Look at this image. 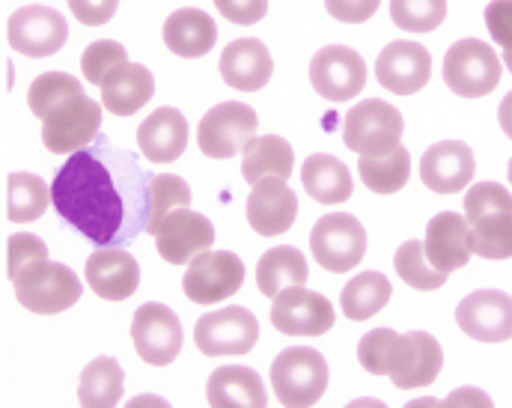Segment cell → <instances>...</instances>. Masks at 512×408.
Masks as SVG:
<instances>
[{"mask_svg":"<svg viewBox=\"0 0 512 408\" xmlns=\"http://www.w3.org/2000/svg\"><path fill=\"white\" fill-rule=\"evenodd\" d=\"M310 84L328 102H349L367 87V63L346 45L319 48L310 60Z\"/></svg>","mask_w":512,"mask_h":408,"instance_id":"obj_12","label":"cell"},{"mask_svg":"<svg viewBox=\"0 0 512 408\" xmlns=\"http://www.w3.org/2000/svg\"><path fill=\"white\" fill-rule=\"evenodd\" d=\"M465 403H471V406H492V400L483 394V391H456V394H450L447 400H444V406H465Z\"/></svg>","mask_w":512,"mask_h":408,"instance_id":"obj_48","label":"cell"},{"mask_svg":"<svg viewBox=\"0 0 512 408\" xmlns=\"http://www.w3.org/2000/svg\"><path fill=\"white\" fill-rule=\"evenodd\" d=\"M259 340V322L248 307H224L197 319L194 343L206 358L248 355Z\"/></svg>","mask_w":512,"mask_h":408,"instance_id":"obj_6","label":"cell"},{"mask_svg":"<svg viewBox=\"0 0 512 408\" xmlns=\"http://www.w3.org/2000/svg\"><path fill=\"white\" fill-rule=\"evenodd\" d=\"M432 54L411 39H396L376 60V78L393 96H414L429 84Z\"/></svg>","mask_w":512,"mask_h":408,"instance_id":"obj_18","label":"cell"},{"mask_svg":"<svg viewBox=\"0 0 512 408\" xmlns=\"http://www.w3.org/2000/svg\"><path fill=\"white\" fill-rule=\"evenodd\" d=\"M301 185L304 191L316 200V203H325V206H337V203H346L355 191V182H352V173L349 167L334 158V155H310L301 167Z\"/></svg>","mask_w":512,"mask_h":408,"instance_id":"obj_27","label":"cell"},{"mask_svg":"<svg viewBox=\"0 0 512 408\" xmlns=\"http://www.w3.org/2000/svg\"><path fill=\"white\" fill-rule=\"evenodd\" d=\"M271 325L286 337H322L334 328V307L325 295L292 286L274 295Z\"/></svg>","mask_w":512,"mask_h":408,"instance_id":"obj_14","label":"cell"},{"mask_svg":"<svg viewBox=\"0 0 512 408\" xmlns=\"http://www.w3.org/2000/svg\"><path fill=\"white\" fill-rule=\"evenodd\" d=\"M99 90H102L105 111H111L114 117H131V114H137L155 96V78H152V72L146 66L126 63Z\"/></svg>","mask_w":512,"mask_h":408,"instance_id":"obj_28","label":"cell"},{"mask_svg":"<svg viewBox=\"0 0 512 408\" xmlns=\"http://www.w3.org/2000/svg\"><path fill=\"white\" fill-rule=\"evenodd\" d=\"M15 298L24 310L36 316H54L81 301V277L63 263H42L39 269L24 274L21 280L12 283Z\"/></svg>","mask_w":512,"mask_h":408,"instance_id":"obj_5","label":"cell"},{"mask_svg":"<svg viewBox=\"0 0 512 408\" xmlns=\"http://www.w3.org/2000/svg\"><path fill=\"white\" fill-rule=\"evenodd\" d=\"M498 120H501V129H504V135L512 140V93L504 96V102H501V108H498Z\"/></svg>","mask_w":512,"mask_h":408,"instance_id":"obj_49","label":"cell"},{"mask_svg":"<svg viewBox=\"0 0 512 408\" xmlns=\"http://www.w3.org/2000/svg\"><path fill=\"white\" fill-rule=\"evenodd\" d=\"M387 301H390V280L382 272H364L352 277L340 295L343 316H349L352 322H364L376 316L379 310H384Z\"/></svg>","mask_w":512,"mask_h":408,"instance_id":"obj_35","label":"cell"},{"mask_svg":"<svg viewBox=\"0 0 512 408\" xmlns=\"http://www.w3.org/2000/svg\"><path fill=\"white\" fill-rule=\"evenodd\" d=\"M218 42V24L212 21L209 12L185 6L176 9L167 21H164V45L185 60L194 57H206Z\"/></svg>","mask_w":512,"mask_h":408,"instance_id":"obj_25","label":"cell"},{"mask_svg":"<svg viewBox=\"0 0 512 408\" xmlns=\"http://www.w3.org/2000/svg\"><path fill=\"white\" fill-rule=\"evenodd\" d=\"M426 260L441 272H456L471 263V227L459 212H441L429 221L423 239Z\"/></svg>","mask_w":512,"mask_h":408,"instance_id":"obj_20","label":"cell"},{"mask_svg":"<svg viewBox=\"0 0 512 408\" xmlns=\"http://www.w3.org/2000/svg\"><path fill=\"white\" fill-rule=\"evenodd\" d=\"M78 96H84V87L69 72H42L27 87V105H30L33 117H39V120H48L51 114H57Z\"/></svg>","mask_w":512,"mask_h":408,"instance_id":"obj_33","label":"cell"},{"mask_svg":"<svg viewBox=\"0 0 512 408\" xmlns=\"http://www.w3.org/2000/svg\"><path fill=\"white\" fill-rule=\"evenodd\" d=\"M137 146L152 164H173L188 146V120L176 108L152 111L137 129Z\"/></svg>","mask_w":512,"mask_h":408,"instance_id":"obj_24","label":"cell"},{"mask_svg":"<svg viewBox=\"0 0 512 408\" xmlns=\"http://www.w3.org/2000/svg\"><path fill=\"white\" fill-rule=\"evenodd\" d=\"M218 69L227 87L239 93H256L271 81L274 63L271 51L259 39H236L224 48Z\"/></svg>","mask_w":512,"mask_h":408,"instance_id":"obj_23","label":"cell"},{"mask_svg":"<svg viewBox=\"0 0 512 408\" xmlns=\"http://www.w3.org/2000/svg\"><path fill=\"white\" fill-rule=\"evenodd\" d=\"M206 400L218 408H259L268 403V391L256 370L230 364L209 376Z\"/></svg>","mask_w":512,"mask_h":408,"instance_id":"obj_26","label":"cell"},{"mask_svg":"<svg viewBox=\"0 0 512 408\" xmlns=\"http://www.w3.org/2000/svg\"><path fill=\"white\" fill-rule=\"evenodd\" d=\"M155 239V248L161 254V260L173 263V266H185L191 263L197 254L212 251L215 245V227L206 215L191 212V209H176L167 218H161L155 224V230L149 233Z\"/></svg>","mask_w":512,"mask_h":408,"instance_id":"obj_13","label":"cell"},{"mask_svg":"<svg viewBox=\"0 0 512 408\" xmlns=\"http://www.w3.org/2000/svg\"><path fill=\"white\" fill-rule=\"evenodd\" d=\"M310 251L325 272H352L367 254V230L355 215H322L310 233Z\"/></svg>","mask_w":512,"mask_h":408,"instance_id":"obj_4","label":"cell"},{"mask_svg":"<svg viewBox=\"0 0 512 408\" xmlns=\"http://www.w3.org/2000/svg\"><path fill=\"white\" fill-rule=\"evenodd\" d=\"M146 403H152V406H167V403H164L161 397H137V400H134L131 406H146Z\"/></svg>","mask_w":512,"mask_h":408,"instance_id":"obj_50","label":"cell"},{"mask_svg":"<svg viewBox=\"0 0 512 408\" xmlns=\"http://www.w3.org/2000/svg\"><path fill=\"white\" fill-rule=\"evenodd\" d=\"M486 27L501 48H512V0H492L486 6Z\"/></svg>","mask_w":512,"mask_h":408,"instance_id":"obj_46","label":"cell"},{"mask_svg":"<svg viewBox=\"0 0 512 408\" xmlns=\"http://www.w3.org/2000/svg\"><path fill=\"white\" fill-rule=\"evenodd\" d=\"M126 394V373L117 358H93L78 382V403L90 408L117 406Z\"/></svg>","mask_w":512,"mask_h":408,"instance_id":"obj_30","label":"cell"},{"mask_svg":"<svg viewBox=\"0 0 512 408\" xmlns=\"http://www.w3.org/2000/svg\"><path fill=\"white\" fill-rule=\"evenodd\" d=\"M411 406H438V400H417V403H411Z\"/></svg>","mask_w":512,"mask_h":408,"instance_id":"obj_53","label":"cell"},{"mask_svg":"<svg viewBox=\"0 0 512 408\" xmlns=\"http://www.w3.org/2000/svg\"><path fill=\"white\" fill-rule=\"evenodd\" d=\"M245 283V263L230 251H203L188 263L182 289L194 304H221Z\"/></svg>","mask_w":512,"mask_h":408,"instance_id":"obj_11","label":"cell"},{"mask_svg":"<svg viewBox=\"0 0 512 408\" xmlns=\"http://www.w3.org/2000/svg\"><path fill=\"white\" fill-rule=\"evenodd\" d=\"M474 152L462 140H441L429 146L420 158V179L435 194L465 191L474 179Z\"/></svg>","mask_w":512,"mask_h":408,"instance_id":"obj_19","label":"cell"},{"mask_svg":"<svg viewBox=\"0 0 512 408\" xmlns=\"http://www.w3.org/2000/svg\"><path fill=\"white\" fill-rule=\"evenodd\" d=\"M441 367H444L441 343L426 331H411V334H399L387 376L399 391H411V388L432 385Z\"/></svg>","mask_w":512,"mask_h":408,"instance_id":"obj_16","label":"cell"},{"mask_svg":"<svg viewBox=\"0 0 512 408\" xmlns=\"http://www.w3.org/2000/svg\"><path fill=\"white\" fill-rule=\"evenodd\" d=\"M6 39H9L12 51L39 60V57L57 54L66 45L69 24L57 9L42 6V3H30V6H21L9 15Z\"/></svg>","mask_w":512,"mask_h":408,"instance_id":"obj_7","label":"cell"},{"mask_svg":"<svg viewBox=\"0 0 512 408\" xmlns=\"http://www.w3.org/2000/svg\"><path fill=\"white\" fill-rule=\"evenodd\" d=\"M459 328L480 343H507L512 337V298L501 289H477L456 307Z\"/></svg>","mask_w":512,"mask_h":408,"instance_id":"obj_17","label":"cell"},{"mask_svg":"<svg viewBox=\"0 0 512 408\" xmlns=\"http://www.w3.org/2000/svg\"><path fill=\"white\" fill-rule=\"evenodd\" d=\"M259 120L256 111L245 102H221L215 105L197 129V143L206 158H233L248 149L256 137Z\"/></svg>","mask_w":512,"mask_h":408,"instance_id":"obj_8","label":"cell"},{"mask_svg":"<svg viewBox=\"0 0 512 408\" xmlns=\"http://www.w3.org/2000/svg\"><path fill=\"white\" fill-rule=\"evenodd\" d=\"M393 266H396V274H399L411 289H420V292L441 289V286L447 283V277H450V274L435 269V266L426 260L423 242H417V239L399 245V251H396V257H393Z\"/></svg>","mask_w":512,"mask_h":408,"instance_id":"obj_38","label":"cell"},{"mask_svg":"<svg viewBox=\"0 0 512 408\" xmlns=\"http://www.w3.org/2000/svg\"><path fill=\"white\" fill-rule=\"evenodd\" d=\"M504 63H507V69L512 72V48H504Z\"/></svg>","mask_w":512,"mask_h":408,"instance_id":"obj_51","label":"cell"},{"mask_svg":"<svg viewBox=\"0 0 512 408\" xmlns=\"http://www.w3.org/2000/svg\"><path fill=\"white\" fill-rule=\"evenodd\" d=\"M102 129V105L87 93L42 120V143L54 155H72L87 149Z\"/></svg>","mask_w":512,"mask_h":408,"instance_id":"obj_15","label":"cell"},{"mask_svg":"<svg viewBox=\"0 0 512 408\" xmlns=\"http://www.w3.org/2000/svg\"><path fill=\"white\" fill-rule=\"evenodd\" d=\"M444 81L462 99L489 96L501 84V60L483 39H459L444 57Z\"/></svg>","mask_w":512,"mask_h":408,"instance_id":"obj_3","label":"cell"},{"mask_svg":"<svg viewBox=\"0 0 512 408\" xmlns=\"http://www.w3.org/2000/svg\"><path fill=\"white\" fill-rule=\"evenodd\" d=\"M215 6L233 24H259L268 15V0H215Z\"/></svg>","mask_w":512,"mask_h":408,"instance_id":"obj_44","label":"cell"},{"mask_svg":"<svg viewBox=\"0 0 512 408\" xmlns=\"http://www.w3.org/2000/svg\"><path fill=\"white\" fill-rule=\"evenodd\" d=\"M126 63V48L120 42H114V39H99V42L87 45L84 54H81V72L96 87H102L105 81H111Z\"/></svg>","mask_w":512,"mask_h":408,"instance_id":"obj_40","label":"cell"},{"mask_svg":"<svg viewBox=\"0 0 512 408\" xmlns=\"http://www.w3.org/2000/svg\"><path fill=\"white\" fill-rule=\"evenodd\" d=\"M402 114L382 99H364L346 114L343 143L358 155H384L402 140Z\"/></svg>","mask_w":512,"mask_h":408,"instance_id":"obj_9","label":"cell"},{"mask_svg":"<svg viewBox=\"0 0 512 408\" xmlns=\"http://www.w3.org/2000/svg\"><path fill=\"white\" fill-rule=\"evenodd\" d=\"M361 179L370 191L376 194H396L405 188L408 176H411V155L408 149L399 143L384 155H361Z\"/></svg>","mask_w":512,"mask_h":408,"instance_id":"obj_34","label":"cell"},{"mask_svg":"<svg viewBox=\"0 0 512 408\" xmlns=\"http://www.w3.org/2000/svg\"><path fill=\"white\" fill-rule=\"evenodd\" d=\"M120 0H69L72 15L87 27H102L117 15Z\"/></svg>","mask_w":512,"mask_h":408,"instance_id":"obj_45","label":"cell"},{"mask_svg":"<svg viewBox=\"0 0 512 408\" xmlns=\"http://www.w3.org/2000/svg\"><path fill=\"white\" fill-rule=\"evenodd\" d=\"M131 340L140 361L149 367H167L182 352V322L167 304L146 301L134 310Z\"/></svg>","mask_w":512,"mask_h":408,"instance_id":"obj_10","label":"cell"},{"mask_svg":"<svg viewBox=\"0 0 512 408\" xmlns=\"http://www.w3.org/2000/svg\"><path fill=\"white\" fill-rule=\"evenodd\" d=\"M87 286L105 301H126L140 286V266L123 248H99L84 266Z\"/></svg>","mask_w":512,"mask_h":408,"instance_id":"obj_21","label":"cell"},{"mask_svg":"<svg viewBox=\"0 0 512 408\" xmlns=\"http://www.w3.org/2000/svg\"><path fill=\"white\" fill-rule=\"evenodd\" d=\"M307 274H310V269H307L304 254L298 248L280 245V248H271L262 254V260L256 266V286L265 298H274L283 289L304 286Z\"/></svg>","mask_w":512,"mask_h":408,"instance_id":"obj_31","label":"cell"},{"mask_svg":"<svg viewBox=\"0 0 512 408\" xmlns=\"http://www.w3.org/2000/svg\"><path fill=\"white\" fill-rule=\"evenodd\" d=\"M271 388L280 406H316L328 391V361L310 346L283 349L271 361Z\"/></svg>","mask_w":512,"mask_h":408,"instance_id":"obj_2","label":"cell"},{"mask_svg":"<svg viewBox=\"0 0 512 408\" xmlns=\"http://www.w3.org/2000/svg\"><path fill=\"white\" fill-rule=\"evenodd\" d=\"M298 218L295 191L283 179L256 182L248 197V224L259 236H283Z\"/></svg>","mask_w":512,"mask_h":408,"instance_id":"obj_22","label":"cell"},{"mask_svg":"<svg viewBox=\"0 0 512 408\" xmlns=\"http://www.w3.org/2000/svg\"><path fill=\"white\" fill-rule=\"evenodd\" d=\"M492 212H512V194L498 182H477L465 194V218L474 221Z\"/></svg>","mask_w":512,"mask_h":408,"instance_id":"obj_43","label":"cell"},{"mask_svg":"<svg viewBox=\"0 0 512 408\" xmlns=\"http://www.w3.org/2000/svg\"><path fill=\"white\" fill-rule=\"evenodd\" d=\"M51 206V188L36 173H9L6 176V218L12 224H33Z\"/></svg>","mask_w":512,"mask_h":408,"instance_id":"obj_32","label":"cell"},{"mask_svg":"<svg viewBox=\"0 0 512 408\" xmlns=\"http://www.w3.org/2000/svg\"><path fill=\"white\" fill-rule=\"evenodd\" d=\"M396 340H399V334L390 331V328L370 331L358 343V361H361V367L367 373H373V376H387L390 361H393V352H396Z\"/></svg>","mask_w":512,"mask_h":408,"instance_id":"obj_42","label":"cell"},{"mask_svg":"<svg viewBox=\"0 0 512 408\" xmlns=\"http://www.w3.org/2000/svg\"><path fill=\"white\" fill-rule=\"evenodd\" d=\"M188 206H191V188L182 176H173V173L152 176L146 188V233H152L155 224L167 218L170 212L188 209Z\"/></svg>","mask_w":512,"mask_h":408,"instance_id":"obj_37","label":"cell"},{"mask_svg":"<svg viewBox=\"0 0 512 408\" xmlns=\"http://www.w3.org/2000/svg\"><path fill=\"white\" fill-rule=\"evenodd\" d=\"M295 173V152L280 135L254 137L242 158V176L245 182H262V179H289Z\"/></svg>","mask_w":512,"mask_h":408,"instance_id":"obj_29","label":"cell"},{"mask_svg":"<svg viewBox=\"0 0 512 408\" xmlns=\"http://www.w3.org/2000/svg\"><path fill=\"white\" fill-rule=\"evenodd\" d=\"M146 188L149 176L134 158L99 140L66 158L51 182V203L84 239L111 248L146 227Z\"/></svg>","mask_w":512,"mask_h":408,"instance_id":"obj_1","label":"cell"},{"mask_svg":"<svg viewBox=\"0 0 512 408\" xmlns=\"http://www.w3.org/2000/svg\"><path fill=\"white\" fill-rule=\"evenodd\" d=\"M390 18L408 33H432L447 18V0H390Z\"/></svg>","mask_w":512,"mask_h":408,"instance_id":"obj_39","label":"cell"},{"mask_svg":"<svg viewBox=\"0 0 512 408\" xmlns=\"http://www.w3.org/2000/svg\"><path fill=\"white\" fill-rule=\"evenodd\" d=\"M507 170H510V185H512V158H510V167H507Z\"/></svg>","mask_w":512,"mask_h":408,"instance_id":"obj_54","label":"cell"},{"mask_svg":"<svg viewBox=\"0 0 512 408\" xmlns=\"http://www.w3.org/2000/svg\"><path fill=\"white\" fill-rule=\"evenodd\" d=\"M382 0H325V9L331 12V18L343 21V24H364L367 18L376 15Z\"/></svg>","mask_w":512,"mask_h":408,"instance_id":"obj_47","label":"cell"},{"mask_svg":"<svg viewBox=\"0 0 512 408\" xmlns=\"http://www.w3.org/2000/svg\"><path fill=\"white\" fill-rule=\"evenodd\" d=\"M468 221V218H465ZM471 248L483 260H510L512 257V212H492L468 221Z\"/></svg>","mask_w":512,"mask_h":408,"instance_id":"obj_36","label":"cell"},{"mask_svg":"<svg viewBox=\"0 0 512 408\" xmlns=\"http://www.w3.org/2000/svg\"><path fill=\"white\" fill-rule=\"evenodd\" d=\"M352 406H379V403L376 400H355Z\"/></svg>","mask_w":512,"mask_h":408,"instance_id":"obj_52","label":"cell"},{"mask_svg":"<svg viewBox=\"0 0 512 408\" xmlns=\"http://www.w3.org/2000/svg\"><path fill=\"white\" fill-rule=\"evenodd\" d=\"M42 263H48V245L39 236H33V233L9 236V242H6V274L12 283L33 269H39Z\"/></svg>","mask_w":512,"mask_h":408,"instance_id":"obj_41","label":"cell"}]
</instances>
